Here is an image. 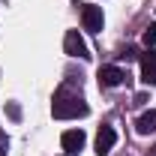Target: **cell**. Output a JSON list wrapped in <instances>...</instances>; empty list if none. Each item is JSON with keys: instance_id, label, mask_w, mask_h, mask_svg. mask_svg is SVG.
<instances>
[{"instance_id": "cell-6", "label": "cell", "mask_w": 156, "mask_h": 156, "mask_svg": "<svg viewBox=\"0 0 156 156\" xmlns=\"http://www.w3.org/2000/svg\"><path fill=\"white\" fill-rule=\"evenodd\" d=\"M138 57H141V81L156 87V51H153V48H147V51L138 54Z\"/></svg>"}, {"instance_id": "cell-3", "label": "cell", "mask_w": 156, "mask_h": 156, "mask_svg": "<svg viewBox=\"0 0 156 156\" xmlns=\"http://www.w3.org/2000/svg\"><path fill=\"white\" fill-rule=\"evenodd\" d=\"M63 48H66V54H69V57H81V60L90 57V51H87V42L81 39V33H78V30H66Z\"/></svg>"}, {"instance_id": "cell-1", "label": "cell", "mask_w": 156, "mask_h": 156, "mask_svg": "<svg viewBox=\"0 0 156 156\" xmlns=\"http://www.w3.org/2000/svg\"><path fill=\"white\" fill-rule=\"evenodd\" d=\"M87 102L78 96V93H69L66 87H60L54 93V102H51V114L57 120H75V117H87Z\"/></svg>"}, {"instance_id": "cell-7", "label": "cell", "mask_w": 156, "mask_h": 156, "mask_svg": "<svg viewBox=\"0 0 156 156\" xmlns=\"http://www.w3.org/2000/svg\"><path fill=\"white\" fill-rule=\"evenodd\" d=\"M114 144H117V132H114V126H102V129L96 132V153H99V156H108Z\"/></svg>"}, {"instance_id": "cell-9", "label": "cell", "mask_w": 156, "mask_h": 156, "mask_svg": "<svg viewBox=\"0 0 156 156\" xmlns=\"http://www.w3.org/2000/svg\"><path fill=\"white\" fill-rule=\"evenodd\" d=\"M141 39H144V45H147V48H153V45H156V24H147Z\"/></svg>"}, {"instance_id": "cell-4", "label": "cell", "mask_w": 156, "mask_h": 156, "mask_svg": "<svg viewBox=\"0 0 156 156\" xmlns=\"http://www.w3.org/2000/svg\"><path fill=\"white\" fill-rule=\"evenodd\" d=\"M84 141H87V135L81 132V129H66L63 135H60V144H63V150L69 156H75L84 150Z\"/></svg>"}, {"instance_id": "cell-2", "label": "cell", "mask_w": 156, "mask_h": 156, "mask_svg": "<svg viewBox=\"0 0 156 156\" xmlns=\"http://www.w3.org/2000/svg\"><path fill=\"white\" fill-rule=\"evenodd\" d=\"M78 6H81V21H84V30L99 33V30H102V24H105L102 9H99V6H93V3H78Z\"/></svg>"}, {"instance_id": "cell-8", "label": "cell", "mask_w": 156, "mask_h": 156, "mask_svg": "<svg viewBox=\"0 0 156 156\" xmlns=\"http://www.w3.org/2000/svg\"><path fill=\"white\" fill-rule=\"evenodd\" d=\"M135 129H138V135H150V132H156V111H144V114L138 117Z\"/></svg>"}, {"instance_id": "cell-10", "label": "cell", "mask_w": 156, "mask_h": 156, "mask_svg": "<svg viewBox=\"0 0 156 156\" xmlns=\"http://www.w3.org/2000/svg\"><path fill=\"white\" fill-rule=\"evenodd\" d=\"M9 114L15 117V120H18V117H21V108H18V105H15V102H12V105H9Z\"/></svg>"}, {"instance_id": "cell-11", "label": "cell", "mask_w": 156, "mask_h": 156, "mask_svg": "<svg viewBox=\"0 0 156 156\" xmlns=\"http://www.w3.org/2000/svg\"><path fill=\"white\" fill-rule=\"evenodd\" d=\"M147 156H156V147H153V150H150V153H147Z\"/></svg>"}, {"instance_id": "cell-12", "label": "cell", "mask_w": 156, "mask_h": 156, "mask_svg": "<svg viewBox=\"0 0 156 156\" xmlns=\"http://www.w3.org/2000/svg\"><path fill=\"white\" fill-rule=\"evenodd\" d=\"M0 156H3V153H0Z\"/></svg>"}, {"instance_id": "cell-5", "label": "cell", "mask_w": 156, "mask_h": 156, "mask_svg": "<svg viewBox=\"0 0 156 156\" xmlns=\"http://www.w3.org/2000/svg\"><path fill=\"white\" fill-rule=\"evenodd\" d=\"M126 78L129 75H126L120 66H102V69H99V87H120Z\"/></svg>"}]
</instances>
